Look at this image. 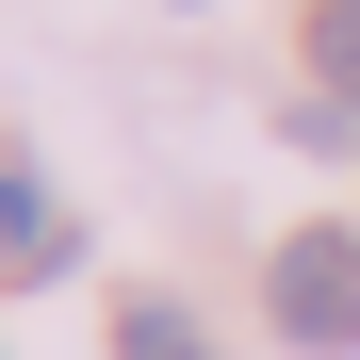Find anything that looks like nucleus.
<instances>
[{"mask_svg": "<svg viewBox=\"0 0 360 360\" xmlns=\"http://www.w3.org/2000/svg\"><path fill=\"white\" fill-rule=\"evenodd\" d=\"M262 295H278V344H311V360H344V344H360V229H295Z\"/></svg>", "mask_w": 360, "mask_h": 360, "instance_id": "1", "label": "nucleus"}, {"mask_svg": "<svg viewBox=\"0 0 360 360\" xmlns=\"http://www.w3.org/2000/svg\"><path fill=\"white\" fill-rule=\"evenodd\" d=\"M66 246H82V229H66V197H49L33 164H0V262H33V278H49Z\"/></svg>", "mask_w": 360, "mask_h": 360, "instance_id": "2", "label": "nucleus"}, {"mask_svg": "<svg viewBox=\"0 0 360 360\" xmlns=\"http://www.w3.org/2000/svg\"><path fill=\"white\" fill-rule=\"evenodd\" d=\"M115 360H213V344H197V311H164V295H131V311H115Z\"/></svg>", "mask_w": 360, "mask_h": 360, "instance_id": "3", "label": "nucleus"}, {"mask_svg": "<svg viewBox=\"0 0 360 360\" xmlns=\"http://www.w3.org/2000/svg\"><path fill=\"white\" fill-rule=\"evenodd\" d=\"M311 66H328V82H360V0H328V17H311Z\"/></svg>", "mask_w": 360, "mask_h": 360, "instance_id": "4", "label": "nucleus"}]
</instances>
